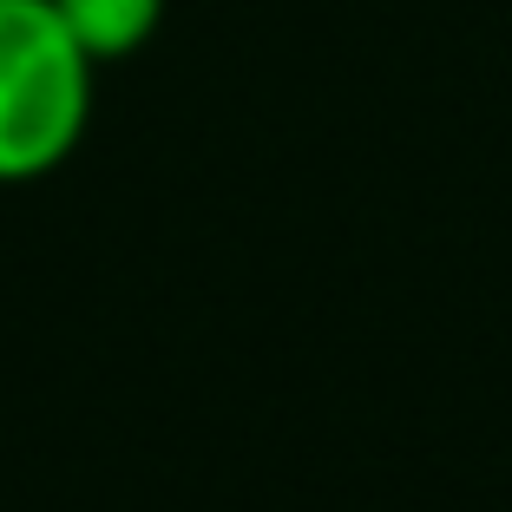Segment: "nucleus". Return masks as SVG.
<instances>
[{
    "label": "nucleus",
    "mask_w": 512,
    "mask_h": 512,
    "mask_svg": "<svg viewBox=\"0 0 512 512\" xmlns=\"http://www.w3.org/2000/svg\"><path fill=\"white\" fill-rule=\"evenodd\" d=\"M53 14L66 20V33L79 40V53L92 66H112V60H132L158 33L165 0H53Z\"/></svg>",
    "instance_id": "2"
},
{
    "label": "nucleus",
    "mask_w": 512,
    "mask_h": 512,
    "mask_svg": "<svg viewBox=\"0 0 512 512\" xmlns=\"http://www.w3.org/2000/svg\"><path fill=\"white\" fill-rule=\"evenodd\" d=\"M92 73L53 0H0V184H33L79 151Z\"/></svg>",
    "instance_id": "1"
}]
</instances>
